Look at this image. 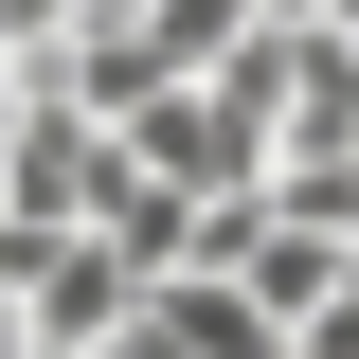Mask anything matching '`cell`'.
<instances>
[{
    "instance_id": "obj_1",
    "label": "cell",
    "mask_w": 359,
    "mask_h": 359,
    "mask_svg": "<svg viewBox=\"0 0 359 359\" xmlns=\"http://www.w3.org/2000/svg\"><path fill=\"white\" fill-rule=\"evenodd\" d=\"M252 18H341V0H252Z\"/></svg>"
}]
</instances>
